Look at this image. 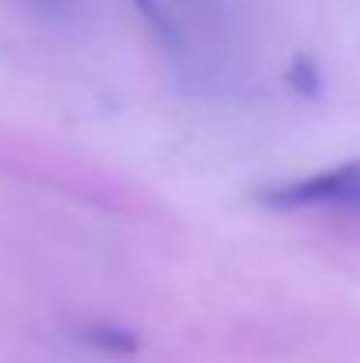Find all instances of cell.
<instances>
[{"mask_svg": "<svg viewBox=\"0 0 360 363\" xmlns=\"http://www.w3.org/2000/svg\"><path fill=\"white\" fill-rule=\"evenodd\" d=\"M258 205L272 212H347L360 216V159L318 169L297 180L268 184L258 191Z\"/></svg>", "mask_w": 360, "mask_h": 363, "instance_id": "6da1fadb", "label": "cell"}, {"mask_svg": "<svg viewBox=\"0 0 360 363\" xmlns=\"http://www.w3.org/2000/svg\"><path fill=\"white\" fill-rule=\"evenodd\" d=\"M78 335H82L85 346H92V350H99V353H110V357H131V353H138V346H141L138 332H131V328H124V325H110V321H92V325H85Z\"/></svg>", "mask_w": 360, "mask_h": 363, "instance_id": "7a4b0ae2", "label": "cell"}, {"mask_svg": "<svg viewBox=\"0 0 360 363\" xmlns=\"http://www.w3.org/2000/svg\"><path fill=\"white\" fill-rule=\"evenodd\" d=\"M134 4V11L148 21V28L156 32V39L163 43V46H170V50H180V32H177V25H173V18L166 14V7L159 4V0H131Z\"/></svg>", "mask_w": 360, "mask_h": 363, "instance_id": "3957f363", "label": "cell"}, {"mask_svg": "<svg viewBox=\"0 0 360 363\" xmlns=\"http://www.w3.org/2000/svg\"><path fill=\"white\" fill-rule=\"evenodd\" d=\"M286 85L297 92V96H318L322 92V71H318V64L311 60V57H297L293 64H290V71H286Z\"/></svg>", "mask_w": 360, "mask_h": 363, "instance_id": "277c9868", "label": "cell"}, {"mask_svg": "<svg viewBox=\"0 0 360 363\" xmlns=\"http://www.w3.org/2000/svg\"><path fill=\"white\" fill-rule=\"evenodd\" d=\"M36 4H57V0H36Z\"/></svg>", "mask_w": 360, "mask_h": 363, "instance_id": "5b68a950", "label": "cell"}]
</instances>
